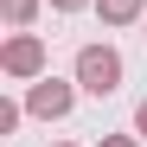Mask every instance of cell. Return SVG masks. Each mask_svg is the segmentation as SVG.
Segmentation results:
<instances>
[{
	"mask_svg": "<svg viewBox=\"0 0 147 147\" xmlns=\"http://www.w3.org/2000/svg\"><path fill=\"white\" fill-rule=\"evenodd\" d=\"M77 90H90V96H115L121 90V51L115 45H83L77 51Z\"/></svg>",
	"mask_w": 147,
	"mask_h": 147,
	"instance_id": "cell-1",
	"label": "cell"
},
{
	"mask_svg": "<svg viewBox=\"0 0 147 147\" xmlns=\"http://www.w3.org/2000/svg\"><path fill=\"white\" fill-rule=\"evenodd\" d=\"M0 70H7V77H19V83H38V77H45V38L19 26L7 45H0Z\"/></svg>",
	"mask_w": 147,
	"mask_h": 147,
	"instance_id": "cell-2",
	"label": "cell"
},
{
	"mask_svg": "<svg viewBox=\"0 0 147 147\" xmlns=\"http://www.w3.org/2000/svg\"><path fill=\"white\" fill-rule=\"evenodd\" d=\"M70 102H77V83H64V77H38L26 90V115H38V121H64Z\"/></svg>",
	"mask_w": 147,
	"mask_h": 147,
	"instance_id": "cell-3",
	"label": "cell"
},
{
	"mask_svg": "<svg viewBox=\"0 0 147 147\" xmlns=\"http://www.w3.org/2000/svg\"><path fill=\"white\" fill-rule=\"evenodd\" d=\"M96 13H102V26H134L147 13V0H96Z\"/></svg>",
	"mask_w": 147,
	"mask_h": 147,
	"instance_id": "cell-4",
	"label": "cell"
},
{
	"mask_svg": "<svg viewBox=\"0 0 147 147\" xmlns=\"http://www.w3.org/2000/svg\"><path fill=\"white\" fill-rule=\"evenodd\" d=\"M0 13H7V26H32V13H38V0H0Z\"/></svg>",
	"mask_w": 147,
	"mask_h": 147,
	"instance_id": "cell-5",
	"label": "cell"
},
{
	"mask_svg": "<svg viewBox=\"0 0 147 147\" xmlns=\"http://www.w3.org/2000/svg\"><path fill=\"white\" fill-rule=\"evenodd\" d=\"M19 115H26V102H0V134H13V128H19Z\"/></svg>",
	"mask_w": 147,
	"mask_h": 147,
	"instance_id": "cell-6",
	"label": "cell"
},
{
	"mask_svg": "<svg viewBox=\"0 0 147 147\" xmlns=\"http://www.w3.org/2000/svg\"><path fill=\"white\" fill-rule=\"evenodd\" d=\"M96 147H141V141H134V134H102Z\"/></svg>",
	"mask_w": 147,
	"mask_h": 147,
	"instance_id": "cell-7",
	"label": "cell"
},
{
	"mask_svg": "<svg viewBox=\"0 0 147 147\" xmlns=\"http://www.w3.org/2000/svg\"><path fill=\"white\" fill-rule=\"evenodd\" d=\"M58 13H83V7H96V0H51Z\"/></svg>",
	"mask_w": 147,
	"mask_h": 147,
	"instance_id": "cell-8",
	"label": "cell"
},
{
	"mask_svg": "<svg viewBox=\"0 0 147 147\" xmlns=\"http://www.w3.org/2000/svg\"><path fill=\"white\" fill-rule=\"evenodd\" d=\"M134 134H141V141H147V102H141V109H134Z\"/></svg>",
	"mask_w": 147,
	"mask_h": 147,
	"instance_id": "cell-9",
	"label": "cell"
},
{
	"mask_svg": "<svg viewBox=\"0 0 147 147\" xmlns=\"http://www.w3.org/2000/svg\"><path fill=\"white\" fill-rule=\"evenodd\" d=\"M58 147H70V141H58Z\"/></svg>",
	"mask_w": 147,
	"mask_h": 147,
	"instance_id": "cell-10",
	"label": "cell"
}]
</instances>
